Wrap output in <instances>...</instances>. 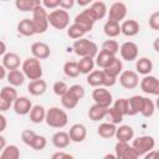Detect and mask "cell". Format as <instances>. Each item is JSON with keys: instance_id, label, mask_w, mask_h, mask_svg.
<instances>
[{"instance_id": "1", "label": "cell", "mask_w": 159, "mask_h": 159, "mask_svg": "<svg viewBox=\"0 0 159 159\" xmlns=\"http://www.w3.org/2000/svg\"><path fill=\"white\" fill-rule=\"evenodd\" d=\"M45 122L51 128L61 129V128H63V127L67 125V123H68V116H67L66 111L61 109L60 107H51L50 109L46 111Z\"/></svg>"}, {"instance_id": "2", "label": "cell", "mask_w": 159, "mask_h": 159, "mask_svg": "<svg viewBox=\"0 0 159 159\" xmlns=\"http://www.w3.org/2000/svg\"><path fill=\"white\" fill-rule=\"evenodd\" d=\"M72 50L81 58L82 57L94 58L96 55L98 53V46L93 41L88 40V39H84V37L76 40L73 42V45H72Z\"/></svg>"}, {"instance_id": "3", "label": "cell", "mask_w": 159, "mask_h": 159, "mask_svg": "<svg viewBox=\"0 0 159 159\" xmlns=\"http://www.w3.org/2000/svg\"><path fill=\"white\" fill-rule=\"evenodd\" d=\"M21 72L24 73L25 78H29L30 81L40 80L42 77L41 62L35 57H27L21 63Z\"/></svg>"}, {"instance_id": "4", "label": "cell", "mask_w": 159, "mask_h": 159, "mask_svg": "<svg viewBox=\"0 0 159 159\" xmlns=\"http://www.w3.org/2000/svg\"><path fill=\"white\" fill-rule=\"evenodd\" d=\"M86 81L91 87H94V88L104 87V88H107V87L114 86L116 82H117V78H112V77L107 76L102 70H93L91 73L87 75Z\"/></svg>"}, {"instance_id": "5", "label": "cell", "mask_w": 159, "mask_h": 159, "mask_svg": "<svg viewBox=\"0 0 159 159\" xmlns=\"http://www.w3.org/2000/svg\"><path fill=\"white\" fill-rule=\"evenodd\" d=\"M32 25L35 34H43L48 29V12L40 5L32 11Z\"/></svg>"}, {"instance_id": "6", "label": "cell", "mask_w": 159, "mask_h": 159, "mask_svg": "<svg viewBox=\"0 0 159 159\" xmlns=\"http://www.w3.org/2000/svg\"><path fill=\"white\" fill-rule=\"evenodd\" d=\"M70 24V14L62 9H55L48 14V25L56 30H65Z\"/></svg>"}, {"instance_id": "7", "label": "cell", "mask_w": 159, "mask_h": 159, "mask_svg": "<svg viewBox=\"0 0 159 159\" xmlns=\"http://www.w3.org/2000/svg\"><path fill=\"white\" fill-rule=\"evenodd\" d=\"M130 145L133 147V149L137 152L138 155H144L154 149L155 140L150 135H140V137L133 138Z\"/></svg>"}, {"instance_id": "8", "label": "cell", "mask_w": 159, "mask_h": 159, "mask_svg": "<svg viewBox=\"0 0 159 159\" xmlns=\"http://www.w3.org/2000/svg\"><path fill=\"white\" fill-rule=\"evenodd\" d=\"M17 97L19 96L15 87H11V86L2 87L0 91V112H5L10 109V107L12 106V103Z\"/></svg>"}, {"instance_id": "9", "label": "cell", "mask_w": 159, "mask_h": 159, "mask_svg": "<svg viewBox=\"0 0 159 159\" xmlns=\"http://www.w3.org/2000/svg\"><path fill=\"white\" fill-rule=\"evenodd\" d=\"M96 21H97V20H96V17L93 16L92 11L87 7V9H84L83 11H81L80 14L76 15V17H75V20H73V24L78 25L84 32H88V31L92 30V27H93V25H94Z\"/></svg>"}, {"instance_id": "10", "label": "cell", "mask_w": 159, "mask_h": 159, "mask_svg": "<svg viewBox=\"0 0 159 159\" xmlns=\"http://www.w3.org/2000/svg\"><path fill=\"white\" fill-rule=\"evenodd\" d=\"M92 98H93L96 104H99V106L106 107V108H109L112 106V103H113L112 93L104 87L94 88L93 92H92Z\"/></svg>"}, {"instance_id": "11", "label": "cell", "mask_w": 159, "mask_h": 159, "mask_svg": "<svg viewBox=\"0 0 159 159\" xmlns=\"http://www.w3.org/2000/svg\"><path fill=\"white\" fill-rule=\"evenodd\" d=\"M118 77L119 78L117 80L119 81L120 86L125 89H133L139 84V76L135 71H132V70L122 71Z\"/></svg>"}, {"instance_id": "12", "label": "cell", "mask_w": 159, "mask_h": 159, "mask_svg": "<svg viewBox=\"0 0 159 159\" xmlns=\"http://www.w3.org/2000/svg\"><path fill=\"white\" fill-rule=\"evenodd\" d=\"M119 53H120V57L122 60L124 61H134L138 58V53H139V48H138V45L133 41H125L120 45L119 47Z\"/></svg>"}, {"instance_id": "13", "label": "cell", "mask_w": 159, "mask_h": 159, "mask_svg": "<svg viewBox=\"0 0 159 159\" xmlns=\"http://www.w3.org/2000/svg\"><path fill=\"white\" fill-rule=\"evenodd\" d=\"M139 86H140V89L147 94H153V96L159 94V80L155 76H152V75L144 76L140 80Z\"/></svg>"}, {"instance_id": "14", "label": "cell", "mask_w": 159, "mask_h": 159, "mask_svg": "<svg viewBox=\"0 0 159 159\" xmlns=\"http://www.w3.org/2000/svg\"><path fill=\"white\" fill-rule=\"evenodd\" d=\"M116 159H138L139 155L129 143H117L114 147Z\"/></svg>"}, {"instance_id": "15", "label": "cell", "mask_w": 159, "mask_h": 159, "mask_svg": "<svg viewBox=\"0 0 159 159\" xmlns=\"http://www.w3.org/2000/svg\"><path fill=\"white\" fill-rule=\"evenodd\" d=\"M107 12H108V20L120 22L127 16V6L122 1H116L111 5V7Z\"/></svg>"}, {"instance_id": "16", "label": "cell", "mask_w": 159, "mask_h": 159, "mask_svg": "<svg viewBox=\"0 0 159 159\" xmlns=\"http://www.w3.org/2000/svg\"><path fill=\"white\" fill-rule=\"evenodd\" d=\"M12 108L15 111L16 114L19 116H26L30 113L31 108H32V103H31V99L25 97V96H21V97H17L15 99V102L12 103Z\"/></svg>"}, {"instance_id": "17", "label": "cell", "mask_w": 159, "mask_h": 159, "mask_svg": "<svg viewBox=\"0 0 159 159\" xmlns=\"http://www.w3.org/2000/svg\"><path fill=\"white\" fill-rule=\"evenodd\" d=\"M31 53H32V57L37 58L39 61L40 60H46L51 55V48L47 43L37 41V42H34L31 45Z\"/></svg>"}, {"instance_id": "18", "label": "cell", "mask_w": 159, "mask_h": 159, "mask_svg": "<svg viewBox=\"0 0 159 159\" xmlns=\"http://www.w3.org/2000/svg\"><path fill=\"white\" fill-rule=\"evenodd\" d=\"M68 137H70V140L71 142H75V143H82L86 137H87V129L83 124L81 123H76L73 124L71 128H70V132H68Z\"/></svg>"}, {"instance_id": "19", "label": "cell", "mask_w": 159, "mask_h": 159, "mask_svg": "<svg viewBox=\"0 0 159 159\" xmlns=\"http://www.w3.org/2000/svg\"><path fill=\"white\" fill-rule=\"evenodd\" d=\"M114 137L117 138V140L119 143H129L134 138V129L130 125H127V124L119 125L116 129Z\"/></svg>"}, {"instance_id": "20", "label": "cell", "mask_w": 159, "mask_h": 159, "mask_svg": "<svg viewBox=\"0 0 159 159\" xmlns=\"http://www.w3.org/2000/svg\"><path fill=\"white\" fill-rule=\"evenodd\" d=\"M21 65V58L17 53L15 52H6L2 56V66L5 70L9 71H14V70H19Z\"/></svg>"}, {"instance_id": "21", "label": "cell", "mask_w": 159, "mask_h": 159, "mask_svg": "<svg viewBox=\"0 0 159 159\" xmlns=\"http://www.w3.org/2000/svg\"><path fill=\"white\" fill-rule=\"evenodd\" d=\"M140 30V26L138 24L137 20L129 19V20H124L120 24V34H123L127 37H133L135 36Z\"/></svg>"}, {"instance_id": "22", "label": "cell", "mask_w": 159, "mask_h": 159, "mask_svg": "<svg viewBox=\"0 0 159 159\" xmlns=\"http://www.w3.org/2000/svg\"><path fill=\"white\" fill-rule=\"evenodd\" d=\"M107 76L112 77V78H118V76L120 75V72L123 71V62L122 60H119L118 57H114L113 61L104 68L102 70Z\"/></svg>"}, {"instance_id": "23", "label": "cell", "mask_w": 159, "mask_h": 159, "mask_svg": "<svg viewBox=\"0 0 159 159\" xmlns=\"http://www.w3.org/2000/svg\"><path fill=\"white\" fill-rule=\"evenodd\" d=\"M47 89V83L45 80H35V81H30V83L27 84V91L32 96H42Z\"/></svg>"}, {"instance_id": "24", "label": "cell", "mask_w": 159, "mask_h": 159, "mask_svg": "<svg viewBox=\"0 0 159 159\" xmlns=\"http://www.w3.org/2000/svg\"><path fill=\"white\" fill-rule=\"evenodd\" d=\"M128 101V112L127 116H135L138 113H140L142 109V104H143V97L142 96H132L130 98H127Z\"/></svg>"}, {"instance_id": "25", "label": "cell", "mask_w": 159, "mask_h": 159, "mask_svg": "<svg viewBox=\"0 0 159 159\" xmlns=\"http://www.w3.org/2000/svg\"><path fill=\"white\" fill-rule=\"evenodd\" d=\"M135 70H137L135 71L137 73H140V75H144V76L150 75V72L153 71V62H152V60H149L148 57L137 58Z\"/></svg>"}, {"instance_id": "26", "label": "cell", "mask_w": 159, "mask_h": 159, "mask_svg": "<svg viewBox=\"0 0 159 159\" xmlns=\"http://www.w3.org/2000/svg\"><path fill=\"white\" fill-rule=\"evenodd\" d=\"M52 144L58 148V149H63V148H67L71 143L70 140V137H68V133L63 132V130H58L53 135H52Z\"/></svg>"}, {"instance_id": "27", "label": "cell", "mask_w": 159, "mask_h": 159, "mask_svg": "<svg viewBox=\"0 0 159 159\" xmlns=\"http://www.w3.org/2000/svg\"><path fill=\"white\" fill-rule=\"evenodd\" d=\"M107 111L108 108L106 107H102L99 104H93L89 107L88 109V118L93 122H98V120H102L106 118V114H107Z\"/></svg>"}, {"instance_id": "28", "label": "cell", "mask_w": 159, "mask_h": 159, "mask_svg": "<svg viewBox=\"0 0 159 159\" xmlns=\"http://www.w3.org/2000/svg\"><path fill=\"white\" fill-rule=\"evenodd\" d=\"M30 120L35 124H40L45 120V116H46V109L41 104H35L32 106L31 111H30Z\"/></svg>"}, {"instance_id": "29", "label": "cell", "mask_w": 159, "mask_h": 159, "mask_svg": "<svg viewBox=\"0 0 159 159\" xmlns=\"http://www.w3.org/2000/svg\"><path fill=\"white\" fill-rule=\"evenodd\" d=\"M116 56H113L112 53H109V52H107V51H103V50H101L97 55H96V57H94V65H97L99 68H102V70H104L112 61H113V58H114Z\"/></svg>"}, {"instance_id": "30", "label": "cell", "mask_w": 159, "mask_h": 159, "mask_svg": "<svg viewBox=\"0 0 159 159\" xmlns=\"http://www.w3.org/2000/svg\"><path fill=\"white\" fill-rule=\"evenodd\" d=\"M6 81L9 82V86L19 87L25 82V76L20 70L9 71V73H6Z\"/></svg>"}, {"instance_id": "31", "label": "cell", "mask_w": 159, "mask_h": 159, "mask_svg": "<svg viewBox=\"0 0 159 159\" xmlns=\"http://www.w3.org/2000/svg\"><path fill=\"white\" fill-rule=\"evenodd\" d=\"M116 129H117V125L106 122V123H102V124L98 125V128H97V134H98L101 138L109 139V138H113V137H114Z\"/></svg>"}, {"instance_id": "32", "label": "cell", "mask_w": 159, "mask_h": 159, "mask_svg": "<svg viewBox=\"0 0 159 159\" xmlns=\"http://www.w3.org/2000/svg\"><path fill=\"white\" fill-rule=\"evenodd\" d=\"M103 32L109 39L117 37V36L120 35V24L119 22H116V21L107 20L106 24H104V26H103Z\"/></svg>"}, {"instance_id": "33", "label": "cell", "mask_w": 159, "mask_h": 159, "mask_svg": "<svg viewBox=\"0 0 159 159\" xmlns=\"http://www.w3.org/2000/svg\"><path fill=\"white\" fill-rule=\"evenodd\" d=\"M17 32L22 36H32L35 35V29L31 19H22L17 24Z\"/></svg>"}, {"instance_id": "34", "label": "cell", "mask_w": 159, "mask_h": 159, "mask_svg": "<svg viewBox=\"0 0 159 159\" xmlns=\"http://www.w3.org/2000/svg\"><path fill=\"white\" fill-rule=\"evenodd\" d=\"M88 9L92 11V14H93V16L96 17V20L103 19V17L106 16L107 11H108L107 5H106L103 1H94V2H92V4L89 5Z\"/></svg>"}, {"instance_id": "35", "label": "cell", "mask_w": 159, "mask_h": 159, "mask_svg": "<svg viewBox=\"0 0 159 159\" xmlns=\"http://www.w3.org/2000/svg\"><path fill=\"white\" fill-rule=\"evenodd\" d=\"M40 5H41V1H39V0H16L15 1L16 9L20 11H24V12H26V11L32 12Z\"/></svg>"}, {"instance_id": "36", "label": "cell", "mask_w": 159, "mask_h": 159, "mask_svg": "<svg viewBox=\"0 0 159 159\" xmlns=\"http://www.w3.org/2000/svg\"><path fill=\"white\" fill-rule=\"evenodd\" d=\"M78 102H80V99H78L72 92H70L68 89H67V92L61 97V104H62L63 108H66V109H73V108H76L77 104H78Z\"/></svg>"}, {"instance_id": "37", "label": "cell", "mask_w": 159, "mask_h": 159, "mask_svg": "<svg viewBox=\"0 0 159 159\" xmlns=\"http://www.w3.org/2000/svg\"><path fill=\"white\" fill-rule=\"evenodd\" d=\"M0 159H20V149L15 144L6 145L0 154Z\"/></svg>"}, {"instance_id": "38", "label": "cell", "mask_w": 159, "mask_h": 159, "mask_svg": "<svg viewBox=\"0 0 159 159\" xmlns=\"http://www.w3.org/2000/svg\"><path fill=\"white\" fill-rule=\"evenodd\" d=\"M78 71L80 73H83V75H88L93 71L94 68V58H89V57H82L78 62Z\"/></svg>"}, {"instance_id": "39", "label": "cell", "mask_w": 159, "mask_h": 159, "mask_svg": "<svg viewBox=\"0 0 159 159\" xmlns=\"http://www.w3.org/2000/svg\"><path fill=\"white\" fill-rule=\"evenodd\" d=\"M63 73L67 77L71 78H76L80 76V71H78V65L76 61H67L63 65Z\"/></svg>"}, {"instance_id": "40", "label": "cell", "mask_w": 159, "mask_h": 159, "mask_svg": "<svg viewBox=\"0 0 159 159\" xmlns=\"http://www.w3.org/2000/svg\"><path fill=\"white\" fill-rule=\"evenodd\" d=\"M155 111V106L154 102L147 97H143V104H142V109H140V114L145 118H149L154 114Z\"/></svg>"}, {"instance_id": "41", "label": "cell", "mask_w": 159, "mask_h": 159, "mask_svg": "<svg viewBox=\"0 0 159 159\" xmlns=\"http://www.w3.org/2000/svg\"><path fill=\"white\" fill-rule=\"evenodd\" d=\"M106 119L108 120V123H112V124L117 125V124H120V123H122V120H123V116H122L116 108H113V107L111 106V107L108 108V111H107Z\"/></svg>"}, {"instance_id": "42", "label": "cell", "mask_w": 159, "mask_h": 159, "mask_svg": "<svg viewBox=\"0 0 159 159\" xmlns=\"http://www.w3.org/2000/svg\"><path fill=\"white\" fill-rule=\"evenodd\" d=\"M84 31L78 26V25H76V24H72V25H70L68 27H67V36L70 37V39H73L75 41L76 40H78V39H82L83 36H84Z\"/></svg>"}, {"instance_id": "43", "label": "cell", "mask_w": 159, "mask_h": 159, "mask_svg": "<svg viewBox=\"0 0 159 159\" xmlns=\"http://www.w3.org/2000/svg\"><path fill=\"white\" fill-rule=\"evenodd\" d=\"M46 145H47V140H46V138H45L43 135L36 134L35 138L32 139V142H31V144H30L29 147H31L34 150H42V149L46 148Z\"/></svg>"}, {"instance_id": "44", "label": "cell", "mask_w": 159, "mask_h": 159, "mask_svg": "<svg viewBox=\"0 0 159 159\" xmlns=\"http://www.w3.org/2000/svg\"><path fill=\"white\" fill-rule=\"evenodd\" d=\"M102 50L112 53L113 56H116V53L119 51V43L116 40H106L102 43Z\"/></svg>"}, {"instance_id": "45", "label": "cell", "mask_w": 159, "mask_h": 159, "mask_svg": "<svg viewBox=\"0 0 159 159\" xmlns=\"http://www.w3.org/2000/svg\"><path fill=\"white\" fill-rule=\"evenodd\" d=\"M112 104H113L112 107L116 108L123 117L127 116V112H128V101H127V98H118Z\"/></svg>"}, {"instance_id": "46", "label": "cell", "mask_w": 159, "mask_h": 159, "mask_svg": "<svg viewBox=\"0 0 159 159\" xmlns=\"http://www.w3.org/2000/svg\"><path fill=\"white\" fill-rule=\"evenodd\" d=\"M52 89H53V93H55L56 96L62 97V96L67 92L68 86H67L66 82H63V81H56V82L53 83V86H52Z\"/></svg>"}, {"instance_id": "47", "label": "cell", "mask_w": 159, "mask_h": 159, "mask_svg": "<svg viewBox=\"0 0 159 159\" xmlns=\"http://www.w3.org/2000/svg\"><path fill=\"white\" fill-rule=\"evenodd\" d=\"M35 135H36V133L34 130H31V129H24L21 132V140H22L24 144L30 145L31 142H32V139L35 138Z\"/></svg>"}, {"instance_id": "48", "label": "cell", "mask_w": 159, "mask_h": 159, "mask_svg": "<svg viewBox=\"0 0 159 159\" xmlns=\"http://www.w3.org/2000/svg\"><path fill=\"white\" fill-rule=\"evenodd\" d=\"M68 91L72 92L80 101L84 97V93H86V92H84V88H83L81 84H72L71 87H68Z\"/></svg>"}, {"instance_id": "49", "label": "cell", "mask_w": 159, "mask_h": 159, "mask_svg": "<svg viewBox=\"0 0 159 159\" xmlns=\"http://www.w3.org/2000/svg\"><path fill=\"white\" fill-rule=\"evenodd\" d=\"M60 0H42L41 1V6L47 11V10H55L58 7Z\"/></svg>"}, {"instance_id": "50", "label": "cell", "mask_w": 159, "mask_h": 159, "mask_svg": "<svg viewBox=\"0 0 159 159\" xmlns=\"http://www.w3.org/2000/svg\"><path fill=\"white\" fill-rule=\"evenodd\" d=\"M149 26L155 31L159 30V11H155L149 16Z\"/></svg>"}, {"instance_id": "51", "label": "cell", "mask_w": 159, "mask_h": 159, "mask_svg": "<svg viewBox=\"0 0 159 159\" xmlns=\"http://www.w3.org/2000/svg\"><path fill=\"white\" fill-rule=\"evenodd\" d=\"M51 159H75L73 155L68 154V153H65V152H56L52 154Z\"/></svg>"}, {"instance_id": "52", "label": "cell", "mask_w": 159, "mask_h": 159, "mask_svg": "<svg viewBox=\"0 0 159 159\" xmlns=\"http://www.w3.org/2000/svg\"><path fill=\"white\" fill-rule=\"evenodd\" d=\"M75 5V0H60V4H58V7L62 9V10H68L71 9L72 6Z\"/></svg>"}, {"instance_id": "53", "label": "cell", "mask_w": 159, "mask_h": 159, "mask_svg": "<svg viewBox=\"0 0 159 159\" xmlns=\"http://www.w3.org/2000/svg\"><path fill=\"white\" fill-rule=\"evenodd\" d=\"M7 127V120L5 118V116L0 114V133H2Z\"/></svg>"}, {"instance_id": "54", "label": "cell", "mask_w": 159, "mask_h": 159, "mask_svg": "<svg viewBox=\"0 0 159 159\" xmlns=\"http://www.w3.org/2000/svg\"><path fill=\"white\" fill-rule=\"evenodd\" d=\"M158 157H159V154H158V152L155 149H153L152 152L144 154V159H158Z\"/></svg>"}, {"instance_id": "55", "label": "cell", "mask_w": 159, "mask_h": 159, "mask_svg": "<svg viewBox=\"0 0 159 159\" xmlns=\"http://www.w3.org/2000/svg\"><path fill=\"white\" fill-rule=\"evenodd\" d=\"M5 53H6V43L2 40H0V56H4Z\"/></svg>"}, {"instance_id": "56", "label": "cell", "mask_w": 159, "mask_h": 159, "mask_svg": "<svg viewBox=\"0 0 159 159\" xmlns=\"http://www.w3.org/2000/svg\"><path fill=\"white\" fill-rule=\"evenodd\" d=\"M5 147H6V139H5V137H2L0 134V152H2V149Z\"/></svg>"}, {"instance_id": "57", "label": "cell", "mask_w": 159, "mask_h": 159, "mask_svg": "<svg viewBox=\"0 0 159 159\" xmlns=\"http://www.w3.org/2000/svg\"><path fill=\"white\" fill-rule=\"evenodd\" d=\"M6 77V70L4 68V66L2 65H0V81L1 80H4Z\"/></svg>"}, {"instance_id": "58", "label": "cell", "mask_w": 159, "mask_h": 159, "mask_svg": "<svg viewBox=\"0 0 159 159\" xmlns=\"http://www.w3.org/2000/svg\"><path fill=\"white\" fill-rule=\"evenodd\" d=\"M103 159H116V157H114V154L108 153V154H106V155L103 157Z\"/></svg>"}, {"instance_id": "59", "label": "cell", "mask_w": 159, "mask_h": 159, "mask_svg": "<svg viewBox=\"0 0 159 159\" xmlns=\"http://www.w3.org/2000/svg\"><path fill=\"white\" fill-rule=\"evenodd\" d=\"M158 42H159V39H155V41H154V50L158 52L159 51V47H158Z\"/></svg>"}, {"instance_id": "60", "label": "cell", "mask_w": 159, "mask_h": 159, "mask_svg": "<svg viewBox=\"0 0 159 159\" xmlns=\"http://www.w3.org/2000/svg\"><path fill=\"white\" fill-rule=\"evenodd\" d=\"M89 4V1L87 0V1H78V5H81V6H84V5H88Z\"/></svg>"}]
</instances>
